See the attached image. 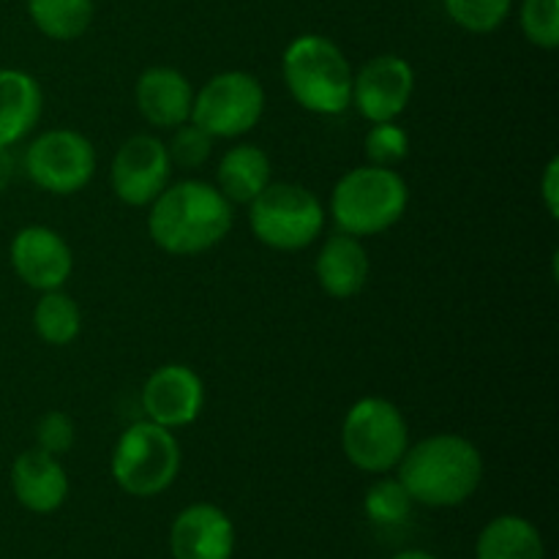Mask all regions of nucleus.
<instances>
[{
    "instance_id": "nucleus-1",
    "label": "nucleus",
    "mask_w": 559,
    "mask_h": 559,
    "mask_svg": "<svg viewBox=\"0 0 559 559\" xmlns=\"http://www.w3.org/2000/svg\"><path fill=\"white\" fill-rule=\"evenodd\" d=\"M147 207L153 243L173 257L211 251L227 238L235 222L233 202L216 186L197 178L169 183Z\"/></svg>"
},
{
    "instance_id": "nucleus-2",
    "label": "nucleus",
    "mask_w": 559,
    "mask_h": 559,
    "mask_svg": "<svg viewBox=\"0 0 559 559\" xmlns=\"http://www.w3.org/2000/svg\"><path fill=\"white\" fill-rule=\"evenodd\" d=\"M396 478L415 506L456 508L478 491L484 456L462 435H431L407 448Z\"/></svg>"
},
{
    "instance_id": "nucleus-3",
    "label": "nucleus",
    "mask_w": 559,
    "mask_h": 559,
    "mask_svg": "<svg viewBox=\"0 0 559 559\" xmlns=\"http://www.w3.org/2000/svg\"><path fill=\"white\" fill-rule=\"evenodd\" d=\"M353 66L333 38L304 33L282 55V76L289 96L314 115H342L353 104Z\"/></svg>"
},
{
    "instance_id": "nucleus-4",
    "label": "nucleus",
    "mask_w": 559,
    "mask_h": 559,
    "mask_svg": "<svg viewBox=\"0 0 559 559\" xmlns=\"http://www.w3.org/2000/svg\"><path fill=\"white\" fill-rule=\"evenodd\" d=\"M409 205V186L393 167H366L349 169L338 178L331 194V218L338 233L355 238L382 235L402 222Z\"/></svg>"
},
{
    "instance_id": "nucleus-5",
    "label": "nucleus",
    "mask_w": 559,
    "mask_h": 559,
    "mask_svg": "<svg viewBox=\"0 0 559 559\" xmlns=\"http://www.w3.org/2000/svg\"><path fill=\"white\" fill-rule=\"evenodd\" d=\"M112 480L129 497L151 500L164 495L180 473V442L173 429L136 420L118 437L112 451Z\"/></svg>"
},
{
    "instance_id": "nucleus-6",
    "label": "nucleus",
    "mask_w": 559,
    "mask_h": 559,
    "mask_svg": "<svg viewBox=\"0 0 559 559\" xmlns=\"http://www.w3.org/2000/svg\"><path fill=\"white\" fill-rule=\"evenodd\" d=\"M409 448V426L402 409L382 396H364L347 409L342 451L355 469L388 475Z\"/></svg>"
},
{
    "instance_id": "nucleus-7",
    "label": "nucleus",
    "mask_w": 559,
    "mask_h": 559,
    "mask_svg": "<svg viewBox=\"0 0 559 559\" xmlns=\"http://www.w3.org/2000/svg\"><path fill=\"white\" fill-rule=\"evenodd\" d=\"M249 227L267 249H309L325 227V205L306 186L276 180L249 202Z\"/></svg>"
},
{
    "instance_id": "nucleus-8",
    "label": "nucleus",
    "mask_w": 559,
    "mask_h": 559,
    "mask_svg": "<svg viewBox=\"0 0 559 559\" xmlns=\"http://www.w3.org/2000/svg\"><path fill=\"white\" fill-rule=\"evenodd\" d=\"M265 112V87L249 71L213 74L194 91L191 123L200 126L213 140H235L260 123Z\"/></svg>"
},
{
    "instance_id": "nucleus-9",
    "label": "nucleus",
    "mask_w": 559,
    "mask_h": 559,
    "mask_svg": "<svg viewBox=\"0 0 559 559\" xmlns=\"http://www.w3.org/2000/svg\"><path fill=\"white\" fill-rule=\"evenodd\" d=\"M22 164L38 189L71 197L85 189L96 175V147L74 129H49L27 145Z\"/></svg>"
},
{
    "instance_id": "nucleus-10",
    "label": "nucleus",
    "mask_w": 559,
    "mask_h": 559,
    "mask_svg": "<svg viewBox=\"0 0 559 559\" xmlns=\"http://www.w3.org/2000/svg\"><path fill=\"white\" fill-rule=\"evenodd\" d=\"M173 178L167 142L156 134H134L118 147L109 167L115 197L131 207H147Z\"/></svg>"
},
{
    "instance_id": "nucleus-11",
    "label": "nucleus",
    "mask_w": 559,
    "mask_h": 559,
    "mask_svg": "<svg viewBox=\"0 0 559 559\" xmlns=\"http://www.w3.org/2000/svg\"><path fill=\"white\" fill-rule=\"evenodd\" d=\"M415 93V71L402 55H377L353 74V104L369 123L396 120Z\"/></svg>"
},
{
    "instance_id": "nucleus-12",
    "label": "nucleus",
    "mask_w": 559,
    "mask_h": 559,
    "mask_svg": "<svg viewBox=\"0 0 559 559\" xmlns=\"http://www.w3.org/2000/svg\"><path fill=\"white\" fill-rule=\"evenodd\" d=\"M11 267L22 284L38 293H49V289H63L69 282L71 271H74V254L71 246L66 243L63 235L44 224H31L22 227L11 240Z\"/></svg>"
},
{
    "instance_id": "nucleus-13",
    "label": "nucleus",
    "mask_w": 559,
    "mask_h": 559,
    "mask_svg": "<svg viewBox=\"0 0 559 559\" xmlns=\"http://www.w3.org/2000/svg\"><path fill=\"white\" fill-rule=\"evenodd\" d=\"M205 407V385L191 366L167 364L158 366L142 388V409L145 418L164 429H183L200 418Z\"/></svg>"
},
{
    "instance_id": "nucleus-14",
    "label": "nucleus",
    "mask_w": 559,
    "mask_h": 559,
    "mask_svg": "<svg viewBox=\"0 0 559 559\" xmlns=\"http://www.w3.org/2000/svg\"><path fill=\"white\" fill-rule=\"evenodd\" d=\"M169 551L175 559H233V519L211 502L183 508L169 527Z\"/></svg>"
},
{
    "instance_id": "nucleus-15",
    "label": "nucleus",
    "mask_w": 559,
    "mask_h": 559,
    "mask_svg": "<svg viewBox=\"0 0 559 559\" xmlns=\"http://www.w3.org/2000/svg\"><path fill=\"white\" fill-rule=\"evenodd\" d=\"M11 491L25 511L47 516L69 497V475L58 456L41 448H27L11 464Z\"/></svg>"
},
{
    "instance_id": "nucleus-16",
    "label": "nucleus",
    "mask_w": 559,
    "mask_h": 559,
    "mask_svg": "<svg viewBox=\"0 0 559 559\" xmlns=\"http://www.w3.org/2000/svg\"><path fill=\"white\" fill-rule=\"evenodd\" d=\"M134 102L142 118L156 129H178L191 118L194 87L173 66H151L136 76Z\"/></svg>"
},
{
    "instance_id": "nucleus-17",
    "label": "nucleus",
    "mask_w": 559,
    "mask_h": 559,
    "mask_svg": "<svg viewBox=\"0 0 559 559\" xmlns=\"http://www.w3.org/2000/svg\"><path fill=\"white\" fill-rule=\"evenodd\" d=\"M369 271L371 262L364 240L347 233L331 235L314 260L317 282L336 300L355 298L369 282Z\"/></svg>"
},
{
    "instance_id": "nucleus-18",
    "label": "nucleus",
    "mask_w": 559,
    "mask_h": 559,
    "mask_svg": "<svg viewBox=\"0 0 559 559\" xmlns=\"http://www.w3.org/2000/svg\"><path fill=\"white\" fill-rule=\"evenodd\" d=\"M44 112L41 85L22 69H0V145L14 147L38 126Z\"/></svg>"
},
{
    "instance_id": "nucleus-19",
    "label": "nucleus",
    "mask_w": 559,
    "mask_h": 559,
    "mask_svg": "<svg viewBox=\"0 0 559 559\" xmlns=\"http://www.w3.org/2000/svg\"><path fill=\"white\" fill-rule=\"evenodd\" d=\"M273 183L271 156L260 145L240 142L222 156L216 169V189L227 197L233 205H249Z\"/></svg>"
},
{
    "instance_id": "nucleus-20",
    "label": "nucleus",
    "mask_w": 559,
    "mask_h": 559,
    "mask_svg": "<svg viewBox=\"0 0 559 559\" xmlns=\"http://www.w3.org/2000/svg\"><path fill=\"white\" fill-rule=\"evenodd\" d=\"M475 559H546L544 535L530 519L506 513L480 530Z\"/></svg>"
},
{
    "instance_id": "nucleus-21",
    "label": "nucleus",
    "mask_w": 559,
    "mask_h": 559,
    "mask_svg": "<svg viewBox=\"0 0 559 559\" xmlns=\"http://www.w3.org/2000/svg\"><path fill=\"white\" fill-rule=\"evenodd\" d=\"M93 11H96L93 0H27L31 22L52 41L80 38L91 27Z\"/></svg>"
},
{
    "instance_id": "nucleus-22",
    "label": "nucleus",
    "mask_w": 559,
    "mask_h": 559,
    "mask_svg": "<svg viewBox=\"0 0 559 559\" xmlns=\"http://www.w3.org/2000/svg\"><path fill=\"white\" fill-rule=\"evenodd\" d=\"M33 328L38 338L52 347H66L74 342L82 331V311L80 304L63 289H49L41 293L33 309Z\"/></svg>"
},
{
    "instance_id": "nucleus-23",
    "label": "nucleus",
    "mask_w": 559,
    "mask_h": 559,
    "mask_svg": "<svg viewBox=\"0 0 559 559\" xmlns=\"http://www.w3.org/2000/svg\"><path fill=\"white\" fill-rule=\"evenodd\" d=\"M413 497L407 495L402 480L388 478V475H382L380 480L369 486L364 500L366 516L374 524H380V527H399V524H404L409 513H413Z\"/></svg>"
},
{
    "instance_id": "nucleus-24",
    "label": "nucleus",
    "mask_w": 559,
    "mask_h": 559,
    "mask_svg": "<svg viewBox=\"0 0 559 559\" xmlns=\"http://www.w3.org/2000/svg\"><path fill=\"white\" fill-rule=\"evenodd\" d=\"M445 14L467 33H495L511 16L513 0H442Z\"/></svg>"
},
{
    "instance_id": "nucleus-25",
    "label": "nucleus",
    "mask_w": 559,
    "mask_h": 559,
    "mask_svg": "<svg viewBox=\"0 0 559 559\" xmlns=\"http://www.w3.org/2000/svg\"><path fill=\"white\" fill-rule=\"evenodd\" d=\"M364 147L369 164L396 169L399 164L409 156V134L396 123V120L371 123V129L366 131Z\"/></svg>"
},
{
    "instance_id": "nucleus-26",
    "label": "nucleus",
    "mask_w": 559,
    "mask_h": 559,
    "mask_svg": "<svg viewBox=\"0 0 559 559\" xmlns=\"http://www.w3.org/2000/svg\"><path fill=\"white\" fill-rule=\"evenodd\" d=\"M519 22L527 41L538 49L559 47V0H522Z\"/></svg>"
},
{
    "instance_id": "nucleus-27",
    "label": "nucleus",
    "mask_w": 559,
    "mask_h": 559,
    "mask_svg": "<svg viewBox=\"0 0 559 559\" xmlns=\"http://www.w3.org/2000/svg\"><path fill=\"white\" fill-rule=\"evenodd\" d=\"M173 140H169V162L173 167L180 169H200L205 167L207 158L213 153V136L207 131H202L200 126L186 120L183 126L173 129Z\"/></svg>"
},
{
    "instance_id": "nucleus-28",
    "label": "nucleus",
    "mask_w": 559,
    "mask_h": 559,
    "mask_svg": "<svg viewBox=\"0 0 559 559\" xmlns=\"http://www.w3.org/2000/svg\"><path fill=\"white\" fill-rule=\"evenodd\" d=\"M74 442L76 426L69 413H63V409H49L47 415H41V420L36 424V448L60 459L63 453H69L74 448Z\"/></svg>"
},
{
    "instance_id": "nucleus-29",
    "label": "nucleus",
    "mask_w": 559,
    "mask_h": 559,
    "mask_svg": "<svg viewBox=\"0 0 559 559\" xmlns=\"http://www.w3.org/2000/svg\"><path fill=\"white\" fill-rule=\"evenodd\" d=\"M540 200L551 218L559 216V158H549L544 175H540Z\"/></svg>"
},
{
    "instance_id": "nucleus-30",
    "label": "nucleus",
    "mask_w": 559,
    "mask_h": 559,
    "mask_svg": "<svg viewBox=\"0 0 559 559\" xmlns=\"http://www.w3.org/2000/svg\"><path fill=\"white\" fill-rule=\"evenodd\" d=\"M14 169H16L14 153H11V147L0 145V191H5L11 186V180H14Z\"/></svg>"
},
{
    "instance_id": "nucleus-31",
    "label": "nucleus",
    "mask_w": 559,
    "mask_h": 559,
    "mask_svg": "<svg viewBox=\"0 0 559 559\" xmlns=\"http://www.w3.org/2000/svg\"><path fill=\"white\" fill-rule=\"evenodd\" d=\"M391 559H437V557L424 549H407V551H399V555H393Z\"/></svg>"
}]
</instances>
